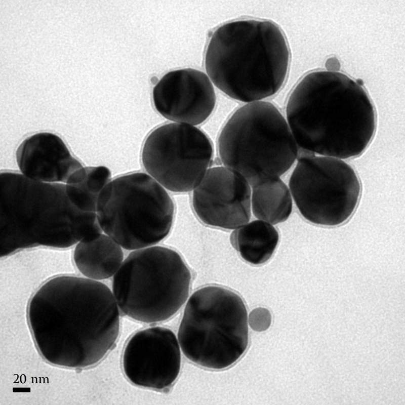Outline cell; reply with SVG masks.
<instances>
[{"instance_id": "cell-1", "label": "cell", "mask_w": 405, "mask_h": 405, "mask_svg": "<svg viewBox=\"0 0 405 405\" xmlns=\"http://www.w3.org/2000/svg\"><path fill=\"white\" fill-rule=\"evenodd\" d=\"M27 316L42 357L64 368L95 366L119 333V308L112 292L88 278L63 275L48 280L30 299Z\"/></svg>"}, {"instance_id": "cell-2", "label": "cell", "mask_w": 405, "mask_h": 405, "mask_svg": "<svg viewBox=\"0 0 405 405\" xmlns=\"http://www.w3.org/2000/svg\"><path fill=\"white\" fill-rule=\"evenodd\" d=\"M286 116L300 149L342 159L361 154L376 129L366 90L334 71H314L302 78L288 98Z\"/></svg>"}, {"instance_id": "cell-3", "label": "cell", "mask_w": 405, "mask_h": 405, "mask_svg": "<svg viewBox=\"0 0 405 405\" xmlns=\"http://www.w3.org/2000/svg\"><path fill=\"white\" fill-rule=\"evenodd\" d=\"M103 233L96 213L82 210L65 185L31 180L20 172L0 174V255L44 246L67 248Z\"/></svg>"}, {"instance_id": "cell-4", "label": "cell", "mask_w": 405, "mask_h": 405, "mask_svg": "<svg viewBox=\"0 0 405 405\" xmlns=\"http://www.w3.org/2000/svg\"><path fill=\"white\" fill-rule=\"evenodd\" d=\"M290 55L285 36L272 21L245 19L213 32L205 58L212 83L231 98L258 101L275 94L286 79Z\"/></svg>"}, {"instance_id": "cell-5", "label": "cell", "mask_w": 405, "mask_h": 405, "mask_svg": "<svg viewBox=\"0 0 405 405\" xmlns=\"http://www.w3.org/2000/svg\"><path fill=\"white\" fill-rule=\"evenodd\" d=\"M223 165L252 186L280 177L297 158L299 148L287 120L271 103L256 101L236 110L218 138Z\"/></svg>"}, {"instance_id": "cell-6", "label": "cell", "mask_w": 405, "mask_h": 405, "mask_svg": "<svg viewBox=\"0 0 405 405\" xmlns=\"http://www.w3.org/2000/svg\"><path fill=\"white\" fill-rule=\"evenodd\" d=\"M178 340L191 361L220 370L236 362L249 344L248 312L242 298L227 288L208 286L188 299Z\"/></svg>"}, {"instance_id": "cell-7", "label": "cell", "mask_w": 405, "mask_h": 405, "mask_svg": "<svg viewBox=\"0 0 405 405\" xmlns=\"http://www.w3.org/2000/svg\"><path fill=\"white\" fill-rule=\"evenodd\" d=\"M191 273L181 256L161 246L131 253L113 276L112 293L128 316L151 323L173 316L186 301Z\"/></svg>"}, {"instance_id": "cell-8", "label": "cell", "mask_w": 405, "mask_h": 405, "mask_svg": "<svg viewBox=\"0 0 405 405\" xmlns=\"http://www.w3.org/2000/svg\"><path fill=\"white\" fill-rule=\"evenodd\" d=\"M174 202L167 190L146 173L111 179L98 198L96 215L103 232L123 248L155 245L170 231Z\"/></svg>"}, {"instance_id": "cell-9", "label": "cell", "mask_w": 405, "mask_h": 405, "mask_svg": "<svg viewBox=\"0 0 405 405\" xmlns=\"http://www.w3.org/2000/svg\"><path fill=\"white\" fill-rule=\"evenodd\" d=\"M289 189L302 216L314 224L341 225L358 204L361 185L354 170L343 159L299 149Z\"/></svg>"}, {"instance_id": "cell-10", "label": "cell", "mask_w": 405, "mask_h": 405, "mask_svg": "<svg viewBox=\"0 0 405 405\" xmlns=\"http://www.w3.org/2000/svg\"><path fill=\"white\" fill-rule=\"evenodd\" d=\"M213 156L208 136L194 126L171 123L149 133L141 152L146 173L166 190H193L210 168Z\"/></svg>"}, {"instance_id": "cell-11", "label": "cell", "mask_w": 405, "mask_h": 405, "mask_svg": "<svg viewBox=\"0 0 405 405\" xmlns=\"http://www.w3.org/2000/svg\"><path fill=\"white\" fill-rule=\"evenodd\" d=\"M124 373L135 385L158 390L175 382L181 367L180 346L170 330L153 327L135 334L123 353Z\"/></svg>"}, {"instance_id": "cell-12", "label": "cell", "mask_w": 405, "mask_h": 405, "mask_svg": "<svg viewBox=\"0 0 405 405\" xmlns=\"http://www.w3.org/2000/svg\"><path fill=\"white\" fill-rule=\"evenodd\" d=\"M193 191V210L208 225L233 229L250 219V185L231 168L224 166L210 168Z\"/></svg>"}, {"instance_id": "cell-13", "label": "cell", "mask_w": 405, "mask_h": 405, "mask_svg": "<svg viewBox=\"0 0 405 405\" xmlns=\"http://www.w3.org/2000/svg\"><path fill=\"white\" fill-rule=\"evenodd\" d=\"M156 111L166 118L192 126L204 123L215 107L213 84L203 72L192 68L169 72L152 91Z\"/></svg>"}, {"instance_id": "cell-14", "label": "cell", "mask_w": 405, "mask_h": 405, "mask_svg": "<svg viewBox=\"0 0 405 405\" xmlns=\"http://www.w3.org/2000/svg\"><path fill=\"white\" fill-rule=\"evenodd\" d=\"M16 158L20 173L35 181L66 183L83 167L58 136L40 132L28 137L19 145Z\"/></svg>"}, {"instance_id": "cell-15", "label": "cell", "mask_w": 405, "mask_h": 405, "mask_svg": "<svg viewBox=\"0 0 405 405\" xmlns=\"http://www.w3.org/2000/svg\"><path fill=\"white\" fill-rule=\"evenodd\" d=\"M122 247L111 237L102 233L79 241L73 252V260L79 271L87 278H108L123 262Z\"/></svg>"}, {"instance_id": "cell-16", "label": "cell", "mask_w": 405, "mask_h": 405, "mask_svg": "<svg viewBox=\"0 0 405 405\" xmlns=\"http://www.w3.org/2000/svg\"><path fill=\"white\" fill-rule=\"evenodd\" d=\"M278 240L279 234L275 228L261 220L243 225L231 235V244L240 256L254 265L267 262L273 255Z\"/></svg>"}, {"instance_id": "cell-17", "label": "cell", "mask_w": 405, "mask_h": 405, "mask_svg": "<svg viewBox=\"0 0 405 405\" xmlns=\"http://www.w3.org/2000/svg\"><path fill=\"white\" fill-rule=\"evenodd\" d=\"M252 187L251 209L256 218L272 224L289 218L293 209L292 197L289 188L279 177Z\"/></svg>"}, {"instance_id": "cell-18", "label": "cell", "mask_w": 405, "mask_h": 405, "mask_svg": "<svg viewBox=\"0 0 405 405\" xmlns=\"http://www.w3.org/2000/svg\"><path fill=\"white\" fill-rule=\"evenodd\" d=\"M111 177L109 169L105 166L83 167L66 181L67 195L82 210L96 213L99 194L111 180Z\"/></svg>"}, {"instance_id": "cell-19", "label": "cell", "mask_w": 405, "mask_h": 405, "mask_svg": "<svg viewBox=\"0 0 405 405\" xmlns=\"http://www.w3.org/2000/svg\"><path fill=\"white\" fill-rule=\"evenodd\" d=\"M269 311L264 308H258L251 311L249 315V325L255 331L261 332L268 329L271 323Z\"/></svg>"}]
</instances>
